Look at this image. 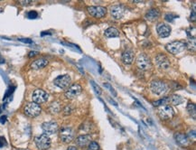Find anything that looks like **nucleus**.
<instances>
[{
	"instance_id": "obj_1",
	"label": "nucleus",
	"mask_w": 196,
	"mask_h": 150,
	"mask_svg": "<svg viewBox=\"0 0 196 150\" xmlns=\"http://www.w3.org/2000/svg\"><path fill=\"white\" fill-rule=\"evenodd\" d=\"M24 114L30 117H36L37 116L40 115V113L42 112V108L40 107V105L35 103V102H29L25 105L24 109Z\"/></svg>"
},
{
	"instance_id": "obj_2",
	"label": "nucleus",
	"mask_w": 196,
	"mask_h": 150,
	"mask_svg": "<svg viewBox=\"0 0 196 150\" xmlns=\"http://www.w3.org/2000/svg\"><path fill=\"white\" fill-rule=\"evenodd\" d=\"M35 142L36 146L40 150H47L51 146V139L48 135L42 134L40 136H37L35 138Z\"/></svg>"
},
{
	"instance_id": "obj_3",
	"label": "nucleus",
	"mask_w": 196,
	"mask_h": 150,
	"mask_svg": "<svg viewBox=\"0 0 196 150\" xmlns=\"http://www.w3.org/2000/svg\"><path fill=\"white\" fill-rule=\"evenodd\" d=\"M151 91L156 95H162L166 92L167 85L162 81H153L150 84Z\"/></svg>"
},
{
	"instance_id": "obj_4",
	"label": "nucleus",
	"mask_w": 196,
	"mask_h": 150,
	"mask_svg": "<svg viewBox=\"0 0 196 150\" xmlns=\"http://www.w3.org/2000/svg\"><path fill=\"white\" fill-rule=\"evenodd\" d=\"M53 83L58 88L65 89H68L70 87V85L72 83V79L68 74H63V75H60L56 79H54Z\"/></svg>"
},
{
	"instance_id": "obj_5",
	"label": "nucleus",
	"mask_w": 196,
	"mask_h": 150,
	"mask_svg": "<svg viewBox=\"0 0 196 150\" xmlns=\"http://www.w3.org/2000/svg\"><path fill=\"white\" fill-rule=\"evenodd\" d=\"M48 98H49V95L46 92L43 91L41 89H37L36 91L33 92V96H32V99H33V101L35 103L40 105L42 103H44L48 100Z\"/></svg>"
},
{
	"instance_id": "obj_6",
	"label": "nucleus",
	"mask_w": 196,
	"mask_h": 150,
	"mask_svg": "<svg viewBox=\"0 0 196 150\" xmlns=\"http://www.w3.org/2000/svg\"><path fill=\"white\" fill-rule=\"evenodd\" d=\"M166 48L169 52H171L173 54H177V53H180L183 51H184V49L186 48V44H184L181 41H175V42L168 44L166 46Z\"/></svg>"
},
{
	"instance_id": "obj_7",
	"label": "nucleus",
	"mask_w": 196,
	"mask_h": 150,
	"mask_svg": "<svg viewBox=\"0 0 196 150\" xmlns=\"http://www.w3.org/2000/svg\"><path fill=\"white\" fill-rule=\"evenodd\" d=\"M137 65L142 71H146L151 68L152 64L150 59L145 54H139L137 59Z\"/></svg>"
},
{
	"instance_id": "obj_8",
	"label": "nucleus",
	"mask_w": 196,
	"mask_h": 150,
	"mask_svg": "<svg viewBox=\"0 0 196 150\" xmlns=\"http://www.w3.org/2000/svg\"><path fill=\"white\" fill-rule=\"evenodd\" d=\"M81 86L80 84H72V86L69 87V89H67L66 92H65V97L69 100H72L75 99L78 95L81 94Z\"/></svg>"
},
{
	"instance_id": "obj_9",
	"label": "nucleus",
	"mask_w": 196,
	"mask_h": 150,
	"mask_svg": "<svg viewBox=\"0 0 196 150\" xmlns=\"http://www.w3.org/2000/svg\"><path fill=\"white\" fill-rule=\"evenodd\" d=\"M158 115L162 119H170L175 115V110L170 105H165L158 110Z\"/></svg>"
},
{
	"instance_id": "obj_10",
	"label": "nucleus",
	"mask_w": 196,
	"mask_h": 150,
	"mask_svg": "<svg viewBox=\"0 0 196 150\" xmlns=\"http://www.w3.org/2000/svg\"><path fill=\"white\" fill-rule=\"evenodd\" d=\"M88 12L94 17L101 18L107 14V8L104 7H89Z\"/></svg>"
},
{
	"instance_id": "obj_11",
	"label": "nucleus",
	"mask_w": 196,
	"mask_h": 150,
	"mask_svg": "<svg viewBox=\"0 0 196 150\" xmlns=\"http://www.w3.org/2000/svg\"><path fill=\"white\" fill-rule=\"evenodd\" d=\"M42 129H43L45 135H53V134H55L58 131L59 127H58V124L56 122L48 121V122L43 123Z\"/></svg>"
},
{
	"instance_id": "obj_12",
	"label": "nucleus",
	"mask_w": 196,
	"mask_h": 150,
	"mask_svg": "<svg viewBox=\"0 0 196 150\" xmlns=\"http://www.w3.org/2000/svg\"><path fill=\"white\" fill-rule=\"evenodd\" d=\"M73 137H74V133L71 128H63L60 132V137L61 141L64 143L71 142L73 139Z\"/></svg>"
},
{
	"instance_id": "obj_13",
	"label": "nucleus",
	"mask_w": 196,
	"mask_h": 150,
	"mask_svg": "<svg viewBox=\"0 0 196 150\" xmlns=\"http://www.w3.org/2000/svg\"><path fill=\"white\" fill-rule=\"evenodd\" d=\"M156 31L157 34L160 37L162 38H166L167 36L170 35L171 34V27L170 25H168L167 24H164V23H161L158 24L156 26Z\"/></svg>"
},
{
	"instance_id": "obj_14",
	"label": "nucleus",
	"mask_w": 196,
	"mask_h": 150,
	"mask_svg": "<svg viewBox=\"0 0 196 150\" xmlns=\"http://www.w3.org/2000/svg\"><path fill=\"white\" fill-rule=\"evenodd\" d=\"M111 16L115 19H120L124 16L126 13V7L122 5H116L113 6L110 9Z\"/></svg>"
},
{
	"instance_id": "obj_15",
	"label": "nucleus",
	"mask_w": 196,
	"mask_h": 150,
	"mask_svg": "<svg viewBox=\"0 0 196 150\" xmlns=\"http://www.w3.org/2000/svg\"><path fill=\"white\" fill-rule=\"evenodd\" d=\"M155 62L157 65L162 69H168L170 67V62L166 55L165 54H158L155 57Z\"/></svg>"
},
{
	"instance_id": "obj_16",
	"label": "nucleus",
	"mask_w": 196,
	"mask_h": 150,
	"mask_svg": "<svg viewBox=\"0 0 196 150\" xmlns=\"http://www.w3.org/2000/svg\"><path fill=\"white\" fill-rule=\"evenodd\" d=\"M48 64V60L41 58V59H37L36 61H34L31 64V68L34 70H40L44 68L46 65Z\"/></svg>"
},
{
	"instance_id": "obj_17",
	"label": "nucleus",
	"mask_w": 196,
	"mask_h": 150,
	"mask_svg": "<svg viewBox=\"0 0 196 150\" xmlns=\"http://www.w3.org/2000/svg\"><path fill=\"white\" fill-rule=\"evenodd\" d=\"M175 141L182 146H187L190 144V139L188 138V137L184 134L182 133H176L175 135Z\"/></svg>"
},
{
	"instance_id": "obj_18",
	"label": "nucleus",
	"mask_w": 196,
	"mask_h": 150,
	"mask_svg": "<svg viewBox=\"0 0 196 150\" xmlns=\"http://www.w3.org/2000/svg\"><path fill=\"white\" fill-rule=\"evenodd\" d=\"M90 140H91V137L90 135H81V136H79L76 139V144L81 146V147H83V146H88L89 143H90Z\"/></svg>"
},
{
	"instance_id": "obj_19",
	"label": "nucleus",
	"mask_w": 196,
	"mask_h": 150,
	"mask_svg": "<svg viewBox=\"0 0 196 150\" xmlns=\"http://www.w3.org/2000/svg\"><path fill=\"white\" fill-rule=\"evenodd\" d=\"M122 61L126 64H132L134 61V54L131 51L126 50L122 53Z\"/></svg>"
},
{
	"instance_id": "obj_20",
	"label": "nucleus",
	"mask_w": 196,
	"mask_h": 150,
	"mask_svg": "<svg viewBox=\"0 0 196 150\" xmlns=\"http://www.w3.org/2000/svg\"><path fill=\"white\" fill-rule=\"evenodd\" d=\"M159 16H160V11L155 8L150 9L146 14V18L149 21H155L156 19L159 18Z\"/></svg>"
},
{
	"instance_id": "obj_21",
	"label": "nucleus",
	"mask_w": 196,
	"mask_h": 150,
	"mask_svg": "<svg viewBox=\"0 0 196 150\" xmlns=\"http://www.w3.org/2000/svg\"><path fill=\"white\" fill-rule=\"evenodd\" d=\"M104 35L108 38H113V37L119 36V32H118V30L116 29L115 27H109L107 30H105Z\"/></svg>"
},
{
	"instance_id": "obj_22",
	"label": "nucleus",
	"mask_w": 196,
	"mask_h": 150,
	"mask_svg": "<svg viewBox=\"0 0 196 150\" xmlns=\"http://www.w3.org/2000/svg\"><path fill=\"white\" fill-rule=\"evenodd\" d=\"M168 98H169V102L173 103L174 105H179V104L183 102V98L181 97L180 95L174 94V95H172Z\"/></svg>"
},
{
	"instance_id": "obj_23",
	"label": "nucleus",
	"mask_w": 196,
	"mask_h": 150,
	"mask_svg": "<svg viewBox=\"0 0 196 150\" xmlns=\"http://www.w3.org/2000/svg\"><path fill=\"white\" fill-rule=\"evenodd\" d=\"M49 110H50L52 113H58V112L61 110V105H60V103L57 102V101L53 102V103L50 105V107H49Z\"/></svg>"
},
{
	"instance_id": "obj_24",
	"label": "nucleus",
	"mask_w": 196,
	"mask_h": 150,
	"mask_svg": "<svg viewBox=\"0 0 196 150\" xmlns=\"http://www.w3.org/2000/svg\"><path fill=\"white\" fill-rule=\"evenodd\" d=\"M167 103H169V98H164V99H161L159 100H156L153 103L154 106L155 107H159V106H165Z\"/></svg>"
},
{
	"instance_id": "obj_25",
	"label": "nucleus",
	"mask_w": 196,
	"mask_h": 150,
	"mask_svg": "<svg viewBox=\"0 0 196 150\" xmlns=\"http://www.w3.org/2000/svg\"><path fill=\"white\" fill-rule=\"evenodd\" d=\"M187 110H188V112H189L191 115H192L193 117H195V110H196V109H195V105H194L193 103L190 102V103L187 105Z\"/></svg>"
},
{
	"instance_id": "obj_26",
	"label": "nucleus",
	"mask_w": 196,
	"mask_h": 150,
	"mask_svg": "<svg viewBox=\"0 0 196 150\" xmlns=\"http://www.w3.org/2000/svg\"><path fill=\"white\" fill-rule=\"evenodd\" d=\"M88 150H100V145L97 142L92 141L88 145Z\"/></svg>"
},
{
	"instance_id": "obj_27",
	"label": "nucleus",
	"mask_w": 196,
	"mask_h": 150,
	"mask_svg": "<svg viewBox=\"0 0 196 150\" xmlns=\"http://www.w3.org/2000/svg\"><path fill=\"white\" fill-rule=\"evenodd\" d=\"M90 83H91V85H92V87H93V89H94L95 92H96L98 95H101V88L94 82V81H90Z\"/></svg>"
},
{
	"instance_id": "obj_28",
	"label": "nucleus",
	"mask_w": 196,
	"mask_h": 150,
	"mask_svg": "<svg viewBox=\"0 0 196 150\" xmlns=\"http://www.w3.org/2000/svg\"><path fill=\"white\" fill-rule=\"evenodd\" d=\"M104 87L108 88V89H109V91L114 96H117V92H116V91H115L114 88H113L110 84H109V83H104Z\"/></svg>"
},
{
	"instance_id": "obj_29",
	"label": "nucleus",
	"mask_w": 196,
	"mask_h": 150,
	"mask_svg": "<svg viewBox=\"0 0 196 150\" xmlns=\"http://www.w3.org/2000/svg\"><path fill=\"white\" fill-rule=\"evenodd\" d=\"M27 16H28V18H30V19H35V18H36V17L38 16V13L36 12V11H30V12L27 14Z\"/></svg>"
},
{
	"instance_id": "obj_30",
	"label": "nucleus",
	"mask_w": 196,
	"mask_h": 150,
	"mask_svg": "<svg viewBox=\"0 0 196 150\" xmlns=\"http://www.w3.org/2000/svg\"><path fill=\"white\" fill-rule=\"evenodd\" d=\"M72 109L71 106H66L63 109V114L64 115H69V114L72 113Z\"/></svg>"
},
{
	"instance_id": "obj_31",
	"label": "nucleus",
	"mask_w": 196,
	"mask_h": 150,
	"mask_svg": "<svg viewBox=\"0 0 196 150\" xmlns=\"http://www.w3.org/2000/svg\"><path fill=\"white\" fill-rule=\"evenodd\" d=\"M178 16H173L172 14H166V19L168 21V22H172L175 18H177Z\"/></svg>"
},
{
	"instance_id": "obj_32",
	"label": "nucleus",
	"mask_w": 196,
	"mask_h": 150,
	"mask_svg": "<svg viewBox=\"0 0 196 150\" xmlns=\"http://www.w3.org/2000/svg\"><path fill=\"white\" fill-rule=\"evenodd\" d=\"M7 145V142L4 137H0V147H4Z\"/></svg>"
},
{
	"instance_id": "obj_33",
	"label": "nucleus",
	"mask_w": 196,
	"mask_h": 150,
	"mask_svg": "<svg viewBox=\"0 0 196 150\" xmlns=\"http://www.w3.org/2000/svg\"><path fill=\"white\" fill-rule=\"evenodd\" d=\"M19 41L20 42H23V43H25V44H33V41L31 39H28V38H19Z\"/></svg>"
},
{
	"instance_id": "obj_34",
	"label": "nucleus",
	"mask_w": 196,
	"mask_h": 150,
	"mask_svg": "<svg viewBox=\"0 0 196 150\" xmlns=\"http://www.w3.org/2000/svg\"><path fill=\"white\" fill-rule=\"evenodd\" d=\"M7 120V116H1V117H0V123H1V124H3V125L6 124Z\"/></svg>"
},
{
	"instance_id": "obj_35",
	"label": "nucleus",
	"mask_w": 196,
	"mask_h": 150,
	"mask_svg": "<svg viewBox=\"0 0 196 150\" xmlns=\"http://www.w3.org/2000/svg\"><path fill=\"white\" fill-rule=\"evenodd\" d=\"M33 1L31 0H25V1H20V3L23 5V6H27V5H30Z\"/></svg>"
},
{
	"instance_id": "obj_36",
	"label": "nucleus",
	"mask_w": 196,
	"mask_h": 150,
	"mask_svg": "<svg viewBox=\"0 0 196 150\" xmlns=\"http://www.w3.org/2000/svg\"><path fill=\"white\" fill-rule=\"evenodd\" d=\"M36 54H38L37 52H30V53H29V57H33V56H35V55H36Z\"/></svg>"
},
{
	"instance_id": "obj_37",
	"label": "nucleus",
	"mask_w": 196,
	"mask_h": 150,
	"mask_svg": "<svg viewBox=\"0 0 196 150\" xmlns=\"http://www.w3.org/2000/svg\"><path fill=\"white\" fill-rule=\"evenodd\" d=\"M67 150H78V149H77L76 146H69V147L67 148Z\"/></svg>"
},
{
	"instance_id": "obj_38",
	"label": "nucleus",
	"mask_w": 196,
	"mask_h": 150,
	"mask_svg": "<svg viewBox=\"0 0 196 150\" xmlns=\"http://www.w3.org/2000/svg\"><path fill=\"white\" fill-rule=\"evenodd\" d=\"M51 35L50 33H42V35Z\"/></svg>"
}]
</instances>
